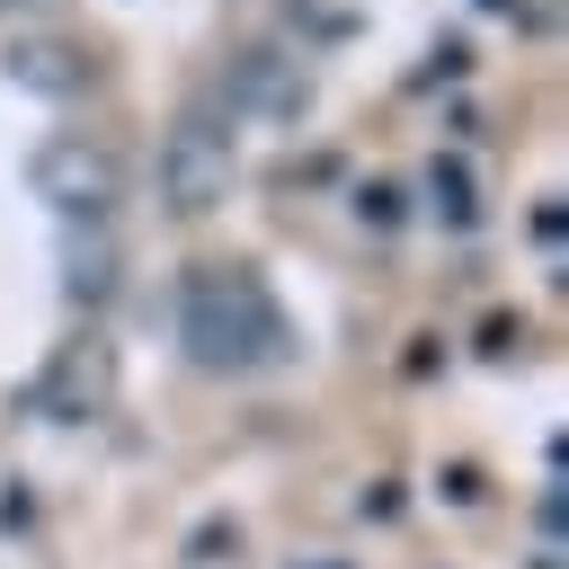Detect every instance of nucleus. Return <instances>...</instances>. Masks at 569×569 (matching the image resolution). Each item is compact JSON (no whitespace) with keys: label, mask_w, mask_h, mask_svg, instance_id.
<instances>
[{"label":"nucleus","mask_w":569,"mask_h":569,"mask_svg":"<svg viewBox=\"0 0 569 569\" xmlns=\"http://www.w3.org/2000/svg\"><path fill=\"white\" fill-rule=\"evenodd\" d=\"M178 347L204 373H276L293 356V320L258 267H187L178 284Z\"/></svg>","instance_id":"obj_1"},{"label":"nucleus","mask_w":569,"mask_h":569,"mask_svg":"<svg viewBox=\"0 0 569 569\" xmlns=\"http://www.w3.org/2000/svg\"><path fill=\"white\" fill-rule=\"evenodd\" d=\"M27 187H36V204H53L71 231H107V213L124 204V160H116L107 142H89V133H44V142L27 151Z\"/></svg>","instance_id":"obj_2"},{"label":"nucleus","mask_w":569,"mask_h":569,"mask_svg":"<svg viewBox=\"0 0 569 569\" xmlns=\"http://www.w3.org/2000/svg\"><path fill=\"white\" fill-rule=\"evenodd\" d=\"M160 204L178 213V222H204V213H222L231 204V178H240V151H231V124H213L204 107L196 116H178L169 133H160Z\"/></svg>","instance_id":"obj_3"},{"label":"nucleus","mask_w":569,"mask_h":569,"mask_svg":"<svg viewBox=\"0 0 569 569\" xmlns=\"http://www.w3.org/2000/svg\"><path fill=\"white\" fill-rule=\"evenodd\" d=\"M222 107H231V116L293 124V116L311 107V71H302L293 53H276V44H249V53H231V62H222Z\"/></svg>","instance_id":"obj_4"},{"label":"nucleus","mask_w":569,"mask_h":569,"mask_svg":"<svg viewBox=\"0 0 569 569\" xmlns=\"http://www.w3.org/2000/svg\"><path fill=\"white\" fill-rule=\"evenodd\" d=\"M0 80L62 107V98H89V89H98V53L71 44V36H9V44H0Z\"/></svg>","instance_id":"obj_5"},{"label":"nucleus","mask_w":569,"mask_h":569,"mask_svg":"<svg viewBox=\"0 0 569 569\" xmlns=\"http://www.w3.org/2000/svg\"><path fill=\"white\" fill-rule=\"evenodd\" d=\"M36 400H44L53 418H98V409L116 400V347H107L98 329L62 338L53 365H44V382H36Z\"/></svg>","instance_id":"obj_6"},{"label":"nucleus","mask_w":569,"mask_h":569,"mask_svg":"<svg viewBox=\"0 0 569 569\" xmlns=\"http://www.w3.org/2000/svg\"><path fill=\"white\" fill-rule=\"evenodd\" d=\"M107 293H116V240L107 231H62V302L98 311Z\"/></svg>","instance_id":"obj_7"},{"label":"nucleus","mask_w":569,"mask_h":569,"mask_svg":"<svg viewBox=\"0 0 569 569\" xmlns=\"http://www.w3.org/2000/svg\"><path fill=\"white\" fill-rule=\"evenodd\" d=\"M427 213H436L445 231H471V222H480V178H471L462 151H436V160H427Z\"/></svg>","instance_id":"obj_8"},{"label":"nucleus","mask_w":569,"mask_h":569,"mask_svg":"<svg viewBox=\"0 0 569 569\" xmlns=\"http://www.w3.org/2000/svg\"><path fill=\"white\" fill-rule=\"evenodd\" d=\"M356 222H365V231H382V240H391V231H400V222H409V196H400V187H391V178H373V187H356Z\"/></svg>","instance_id":"obj_9"},{"label":"nucleus","mask_w":569,"mask_h":569,"mask_svg":"<svg viewBox=\"0 0 569 569\" xmlns=\"http://www.w3.org/2000/svg\"><path fill=\"white\" fill-rule=\"evenodd\" d=\"M293 569H347V560H293Z\"/></svg>","instance_id":"obj_10"},{"label":"nucleus","mask_w":569,"mask_h":569,"mask_svg":"<svg viewBox=\"0 0 569 569\" xmlns=\"http://www.w3.org/2000/svg\"><path fill=\"white\" fill-rule=\"evenodd\" d=\"M480 9H516V0H480Z\"/></svg>","instance_id":"obj_11"}]
</instances>
